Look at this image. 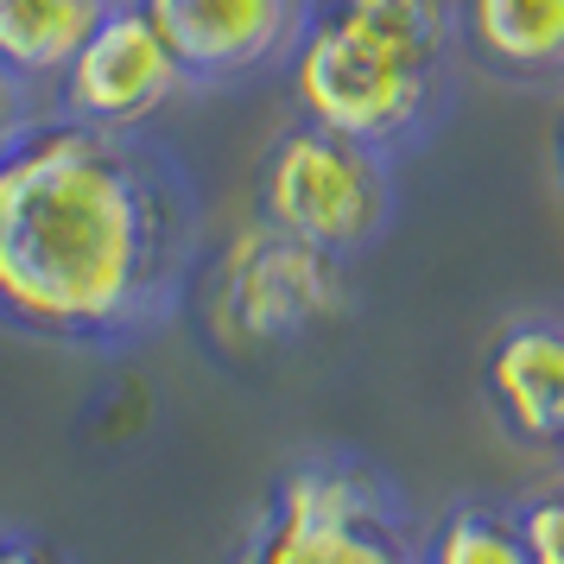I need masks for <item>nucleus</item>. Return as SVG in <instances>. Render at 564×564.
Segmentation results:
<instances>
[{
	"label": "nucleus",
	"instance_id": "obj_14",
	"mask_svg": "<svg viewBox=\"0 0 564 564\" xmlns=\"http://www.w3.org/2000/svg\"><path fill=\"white\" fill-rule=\"evenodd\" d=\"M32 102H39V96H32L26 83H13L7 70H0V153H7V147L20 140V128H26L32 115H39Z\"/></svg>",
	"mask_w": 564,
	"mask_h": 564
},
{
	"label": "nucleus",
	"instance_id": "obj_12",
	"mask_svg": "<svg viewBox=\"0 0 564 564\" xmlns=\"http://www.w3.org/2000/svg\"><path fill=\"white\" fill-rule=\"evenodd\" d=\"M513 527L527 539V558L533 564H564V469L513 501Z\"/></svg>",
	"mask_w": 564,
	"mask_h": 564
},
{
	"label": "nucleus",
	"instance_id": "obj_4",
	"mask_svg": "<svg viewBox=\"0 0 564 564\" xmlns=\"http://www.w3.org/2000/svg\"><path fill=\"white\" fill-rule=\"evenodd\" d=\"M254 216L356 267L381 248L400 216V159L299 115L267 140L254 165Z\"/></svg>",
	"mask_w": 564,
	"mask_h": 564
},
{
	"label": "nucleus",
	"instance_id": "obj_8",
	"mask_svg": "<svg viewBox=\"0 0 564 564\" xmlns=\"http://www.w3.org/2000/svg\"><path fill=\"white\" fill-rule=\"evenodd\" d=\"M482 406L520 451H558L564 419V317L558 311H520L482 349Z\"/></svg>",
	"mask_w": 564,
	"mask_h": 564
},
{
	"label": "nucleus",
	"instance_id": "obj_13",
	"mask_svg": "<svg viewBox=\"0 0 564 564\" xmlns=\"http://www.w3.org/2000/svg\"><path fill=\"white\" fill-rule=\"evenodd\" d=\"M0 564H83L64 539L39 533L26 520H0Z\"/></svg>",
	"mask_w": 564,
	"mask_h": 564
},
{
	"label": "nucleus",
	"instance_id": "obj_9",
	"mask_svg": "<svg viewBox=\"0 0 564 564\" xmlns=\"http://www.w3.org/2000/svg\"><path fill=\"white\" fill-rule=\"evenodd\" d=\"M463 70L501 89H564V0H451Z\"/></svg>",
	"mask_w": 564,
	"mask_h": 564
},
{
	"label": "nucleus",
	"instance_id": "obj_2",
	"mask_svg": "<svg viewBox=\"0 0 564 564\" xmlns=\"http://www.w3.org/2000/svg\"><path fill=\"white\" fill-rule=\"evenodd\" d=\"M451 0H311L285 57L299 115L387 159L425 153L457 115Z\"/></svg>",
	"mask_w": 564,
	"mask_h": 564
},
{
	"label": "nucleus",
	"instance_id": "obj_15",
	"mask_svg": "<svg viewBox=\"0 0 564 564\" xmlns=\"http://www.w3.org/2000/svg\"><path fill=\"white\" fill-rule=\"evenodd\" d=\"M552 184H558V197H564V108H558V121H552Z\"/></svg>",
	"mask_w": 564,
	"mask_h": 564
},
{
	"label": "nucleus",
	"instance_id": "obj_11",
	"mask_svg": "<svg viewBox=\"0 0 564 564\" xmlns=\"http://www.w3.org/2000/svg\"><path fill=\"white\" fill-rule=\"evenodd\" d=\"M419 564H533L527 539L513 527V508L463 495L432 520H419Z\"/></svg>",
	"mask_w": 564,
	"mask_h": 564
},
{
	"label": "nucleus",
	"instance_id": "obj_3",
	"mask_svg": "<svg viewBox=\"0 0 564 564\" xmlns=\"http://www.w3.org/2000/svg\"><path fill=\"white\" fill-rule=\"evenodd\" d=\"M229 564H419V520L387 463L311 444L267 476Z\"/></svg>",
	"mask_w": 564,
	"mask_h": 564
},
{
	"label": "nucleus",
	"instance_id": "obj_7",
	"mask_svg": "<svg viewBox=\"0 0 564 564\" xmlns=\"http://www.w3.org/2000/svg\"><path fill=\"white\" fill-rule=\"evenodd\" d=\"M140 7L172 45L191 96L241 89V83L285 70L311 13V0H140Z\"/></svg>",
	"mask_w": 564,
	"mask_h": 564
},
{
	"label": "nucleus",
	"instance_id": "obj_16",
	"mask_svg": "<svg viewBox=\"0 0 564 564\" xmlns=\"http://www.w3.org/2000/svg\"><path fill=\"white\" fill-rule=\"evenodd\" d=\"M552 457H558V463H564V419H558V451H552Z\"/></svg>",
	"mask_w": 564,
	"mask_h": 564
},
{
	"label": "nucleus",
	"instance_id": "obj_10",
	"mask_svg": "<svg viewBox=\"0 0 564 564\" xmlns=\"http://www.w3.org/2000/svg\"><path fill=\"white\" fill-rule=\"evenodd\" d=\"M108 7L115 0H0V70L32 96L52 89Z\"/></svg>",
	"mask_w": 564,
	"mask_h": 564
},
{
	"label": "nucleus",
	"instance_id": "obj_1",
	"mask_svg": "<svg viewBox=\"0 0 564 564\" xmlns=\"http://www.w3.org/2000/svg\"><path fill=\"white\" fill-rule=\"evenodd\" d=\"M204 280V191L165 140L32 115L0 153V330L128 356Z\"/></svg>",
	"mask_w": 564,
	"mask_h": 564
},
{
	"label": "nucleus",
	"instance_id": "obj_5",
	"mask_svg": "<svg viewBox=\"0 0 564 564\" xmlns=\"http://www.w3.org/2000/svg\"><path fill=\"white\" fill-rule=\"evenodd\" d=\"M197 285L209 292V324L229 349H292L349 311V260L317 254L260 216L223 241V254H204Z\"/></svg>",
	"mask_w": 564,
	"mask_h": 564
},
{
	"label": "nucleus",
	"instance_id": "obj_6",
	"mask_svg": "<svg viewBox=\"0 0 564 564\" xmlns=\"http://www.w3.org/2000/svg\"><path fill=\"white\" fill-rule=\"evenodd\" d=\"M52 89H57V115L89 121V128H115V133H140L153 115H165L178 96H191L178 57L159 39V26L147 20L140 0L108 7Z\"/></svg>",
	"mask_w": 564,
	"mask_h": 564
}]
</instances>
